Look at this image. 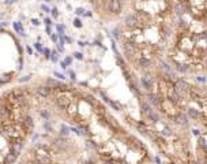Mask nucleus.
<instances>
[{"instance_id":"f257e3e1","label":"nucleus","mask_w":207,"mask_h":164,"mask_svg":"<svg viewBox=\"0 0 207 164\" xmlns=\"http://www.w3.org/2000/svg\"><path fill=\"white\" fill-rule=\"evenodd\" d=\"M75 56H76L78 59H82V55L81 54H75Z\"/></svg>"}]
</instances>
